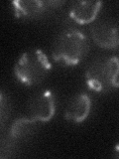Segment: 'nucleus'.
I'll return each mask as SVG.
<instances>
[{"mask_svg":"<svg viewBox=\"0 0 119 159\" xmlns=\"http://www.w3.org/2000/svg\"><path fill=\"white\" fill-rule=\"evenodd\" d=\"M89 52V41L86 34L77 28H68L56 38L52 49L55 62L66 67L81 64Z\"/></svg>","mask_w":119,"mask_h":159,"instance_id":"1","label":"nucleus"},{"mask_svg":"<svg viewBox=\"0 0 119 159\" xmlns=\"http://www.w3.org/2000/svg\"><path fill=\"white\" fill-rule=\"evenodd\" d=\"M87 88L92 92L106 93L119 89V58L100 57L87 67L86 74Z\"/></svg>","mask_w":119,"mask_h":159,"instance_id":"2","label":"nucleus"},{"mask_svg":"<svg viewBox=\"0 0 119 159\" xmlns=\"http://www.w3.org/2000/svg\"><path fill=\"white\" fill-rule=\"evenodd\" d=\"M52 64L44 51L33 49L21 55L14 67V75L19 83L31 87L41 84L51 72Z\"/></svg>","mask_w":119,"mask_h":159,"instance_id":"3","label":"nucleus"},{"mask_svg":"<svg viewBox=\"0 0 119 159\" xmlns=\"http://www.w3.org/2000/svg\"><path fill=\"white\" fill-rule=\"evenodd\" d=\"M57 111V98L52 91H42L28 102V116L37 122H48Z\"/></svg>","mask_w":119,"mask_h":159,"instance_id":"4","label":"nucleus"},{"mask_svg":"<svg viewBox=\"0 0 119 159\" xmlns=\"http://www.w3.org/2000/svg\"><path fill=\"white\" fill-rule=\"evenodd\" d=\"M63 1H40V0H16L12 2L14 16L19 19H34L46 13L48 10L59 8Z\"/></svg>","mask_w":119,"mask_h":159,"instance_id":"5","label":"nucleus"},{"mask_svg":"<svg viewBox=\"0 0 119 159\" xmlns=\"http://www.w3.org/2000/svg\"><path fill=\"white\" fill-rule=\"evenodd\" d=\"M90 36L98 47L106 50L119 48V26L111 22H97L90 27Z\"/></svg>","mask_w":119,"mask_h":159,"instance_id":"6","label":"nucleus"},{"mask_svg":"<svg viewBox=\"0 0 119 159\" xmlns=\"http://www.w3.org/2000/svg\"><path fill=\"white\" fill-rule=\"evenodd\" d=\"M92 108V99L87 93H78L68 103L64 117L68 121L82 123L86 121Z\"/></svg>","mask_w":119,"mask_h":159,"instance_id":"7","label":"nucleus"},{"mask_svg":"<svg viewBox=\"0 0 119 159\" xmlns=\"http://www.w3.org/2000/svg\"><path fill=\"white\" fill-rule=\"evenodd\" d=\"M101 7V1H77L73 3L68 15L77 24H89L97 18Z\"/></svg>","mask_w":119,"mask_h":159,"instance_id":"8","label":"nucleus"},{"mask_svg":"<svg viewBox=\"0 0 119 159\" xmlns=\"http://www.w3.org/2000/svg\"><path fill=\"white\" fill-rule=\"evenodd\" d=\"M37 123L29 116L16 118L10 125L8 131L9 138L16 142L31 136L36 130Z\"/></svg>","mask_w":119,"mask_h":159,"instance_id":"9","label":"nucleus"},{"mask_svg":"<svg viewBox=\"0 0 119 159\" xmlns=\"http://www.w3.org/2000/svg\"><path fill=\"white\" fill-rule=\"evenodd\" d=\"M11 112V103H10L9 98L1 92V97H0V116H1V126H4L5 121L10 116Z\"/></svg>","mask_w":119,"mask_h":159,"instance_id":"10","label":"nucleus"},{"mask_svg":"<svg viewBox=\"0 0 119 159\" xmlns=\"http://www.w3.org/2000/svg\"><path fill=\"white\" fill-rule=\"evenodd\" d=\"M114 153H115V156L116 157H119V142L116 144L115 148H114Z\"/></svg>","mask_w":119,"mask_h":159,"instance_id":"11","label":"nucleus"}]
</instances>
